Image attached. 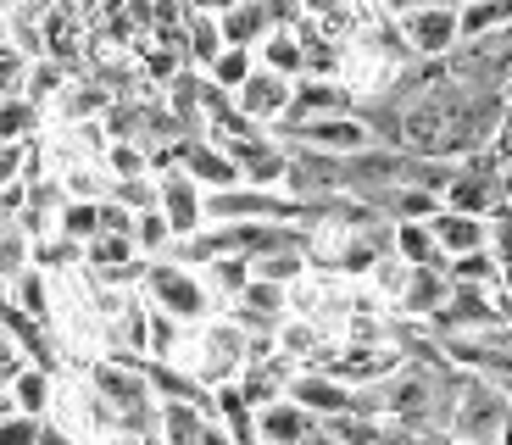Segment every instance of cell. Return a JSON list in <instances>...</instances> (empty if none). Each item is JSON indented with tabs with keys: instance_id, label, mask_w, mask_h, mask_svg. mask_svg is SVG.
Here are the masks:
<instances>
[{
	"instance_id": "cell-20",
	"label": "cell",
	"mask_w": 512,
	"mask_h": 445,
	"mask_svg": "<svg viewBox=\"0 0 512 445\" xmlns=\"http://www.w3.org/2000/svg\"><path fill=\"white\" fill-rule=\"evenodd\" d=\"M95 234H101V201H62V212H56V240L84 251Z\"/></svg>"
},
{
	"instance_id": "cell-22",
	"label": "cell",
	"mask_w": 512,
	"mask_h": 445,
	"mask_svg": "<svg viewBox=\"0 0 512 445\" xmlns=\"http://www.w3.org/2000/svg\"><path fill=\"white\" fill-rule=\"evenodd\" d=\"M39 112L23 95H0V145H34Z\"/></svg>"
},
{
	"instance_id": "cell-17",
	"label": "cell",
	"mask_w": 512,
	"mask_h": 445,
	"mask_svg": "<svg viewBox=\"0 0 512 445\" xmlns=\"http://www.w3.org/2000/svg\"><path fill=\"white\" fill-rule=\"evenodd\" d=\"M295 17V12H290ZM256 67H262V73H279V78H307V62H301V39H295V28L290 23H279L273 28L268 39H262V45H256Z\"/></svg>"
},
{
	"instance_id": "cell-8",
	"label": "cell",
	"mask_w": 512,
	"mask_h": 445,
	"mask_svg": "<svg viewBox=\"0 0 512 445\" xmlns=\"http://www.w3.org/2000/svg\"><path fill=\"white\" fill-rule=\"evenodd\" d=\"M223 156L234 162L245 190H279L284 184V167H290V151H284L273 134H245V140H229L218 145Z\"/></svg>"
},
{
	"instance_id": "cell-29",
	"label": "cell",
	"mask_w": 512,
	"mask_h": 445,
	"mask_svg": "<svg viewBox=\"0 0 512 445\" xmlns=\"http://www.w3.org/2000/svg\"><path fill=\"white\" fill-rule=\"evenodd\" d=\"M301 445H340V440H334V434H329V429H323V423H318V429H312V434H307V440H301Z\"/></svg>"
},
{
	"instance_id": "cell-1",
	"label": "cell",
	"mask_w": 512,
	"mask_h": 445,
	"mask_svg": "<svg viewBox=\"0 0 512 445\" xmlns=\"http://www.w3.org/2000/svg\"><path fill=\"white\" fill-rule=\"evenodd\" d=\"M245 356H251V340L234 329L229 318H206L201 329H190V345H179L173 356V368H184L201 390H218V384H234L245 368Z\"/></svg>"
},
{
	"instance_id": "cell-26",
	"label": "cell",
	"mask_w": 512,
	"mask_h": 445,
	"mask_svg": "<svg viewBox=\"0 0 512 445\" xmlns=\"http://www.w3.org/2000/svg\"><path fill=\"white\" fill-rule=\"evenodd\" d=\"M490 156H496V167H512V89H507V106H501V123H496V140H490Z\"/></svg>"
},
{
	"instance_id": "cell-7",
	"label": "cell",
	"mask_w": 512,
	"mask_h": 445,
	"mask_svg": "<svg viewBox=\"0 0 512 445\" xmlns=\"http://www.w3.org/2000/svg\"><path fill=\"white\" fill-rule=\"evenodd\" d=\"M156 184V217L167 223V234L173 240H190V234L206 229V217H201V184H190V178L179 173V167H162V173H151Z\"/></svg>"
},
{
	"instance_id": "cell-6",
	"label": "cell",
	"mask_w": 512,
	"mask_h": 445,
	"mask_svg": "<svg viewBox=\"0 0 512 445\" xmlns=\"http://www.w3.org/2000/svg\"><path fill=\"white\" fill-rule=\"evenodd\" d=\"M279 145H290V151H318V156H362L379 145V134H373L368 123H362L357 112H340V117H312V123L290 128V134H273Z\"/></svg>"
},
{
	"instance_id": "cell-12",
	"label": "cell",
	"mask_w": 512,
	"mask_h": 445,
	"mask_svg": "<svg viewBox=\"0 0 512 445\" xmlns=\"http://www.w3.org/2000/svg\"><path fill=\"white\" fill-rule=\"evenodd\" d=\"M351 95H346V84L340 78H295V89H290V112H284V123L273 128V134H290V128H301V123H312V117H340V112H351Z\"/></svg>"
},
{
	"instance_id": "cell-16",
	"label": "cell",
	"mask_w": 512,
	"mask_h": 445,
	"mask_svg": "<svg viewBox=\"0 0 512 445\" xmlns=\"http://www.w3.org/2000/svg\"><path fill=\"white\" fill-rule=\"evenodd\" d=\"M496 34H512V0H474V6H457V45L496 39Z\"/></svg>"
},
{
	"instance_id": "cell-10",
	"label": "cell",
	"mask_w": 512,
	"mask_h": 445,
	"mask_svg": "<svg viewBox=\"0 0 512 445\" xmlns=\"http://www.w3.org/2000/svg\"><path fill=\"white\" fill-rule=\"evenodd\" d=\"M290 89H295L290 78L251 67V78H245V84L229 95V106H234V112H240L251 128H262V134H268V128H279L284 112H290Z\"/></svg>"
},
{
	"instance_id": "cell-27",
	"label": "cell",
	"mask_w": 512,
	"mask_h": 445,
	"mask_svg": "<svg viewBox=\"0 0 512 445\" xmlns=\"http://www.w3.org/2000/svg\"><path fill=\"white\" fill-rule=\"evenodd\" d=\"M23 368H28V362H23V351H17V345L6 340V334H0V390H6V384H12Z\"/></svg>"
},
{
	"instance_id": "cell-13",
	"label": "cell",
	"mask_w": 512,
	"mask_h": 445,
	"mask_svg": "<svg viewBox=\"0 0 512 445\" xmlns=\"http://www.w3.org/2000/svg\"><path fill=\"white\" fill-rule=\"evenodd\" d=\"M451 279H446V262H429V267H407V284H401L396 295V312L401 318H418L429 323L440 312V301H446Z\"/></svg>"
},
{
	"instance_id": "cell-4",
	"label": "cell",
	"mask_w": 512,
	"mask_h": 445,
	"mask_svg": "<svg viewBox=\"0 0 512 445\" xmlns=\"http://www.w3.org/2000/svg\"><path fill=\"white\" fill-rule=\"evenodd\" d=\"M390 28L412 62H446L457 51V6H396Z\"/></svg>"
},
{
	"instance_id": "cell-23",
	"label": "cell",
	"mask_w": 512,
	"mask_h": 445,
	"mask_svg": "<svg viewBox=\"0 0 512 445\" xmlns=\"http://www.w3.org/2000/svg\"><path fill=\"white\" fill-rule=\"evenodd\" d=\"M201 284H206L212 301H234V295L251 284V262H240V256H218V262L201 273Z\"/></svg>"
},
{
	"instance_id": "cell-30",
	"label": "cell",
	"mask_w": 512,
	"mask_h": 445,
	"mask_svg": "<svg viewBox=\"0 0 512 445\" xmlns=\"http://www.w3.org/2000/svg\"><path fill=\"white\" fill-rule=\"evenodd\" d=\"M496 445H512V412H507V423H501V440Z\"/></svg>"
},
{
	"instance_id": "cell-18",
	"label": "cell",
	"mask_w": 512,
	"mask_h": 445,
	"mask_svg": "<svg viewBox=\"0 0 512 445\" xmlns=\"http://www.w3.org/2000/svg\"><path fill=\"white\" fill-rule=\"evenodd\" d=\"M6 401H12V412L45 423V418H51V407H56V379H51V373H39V368H23L12 384H6Z\"/></svg>"
},
{
	"instance_id": "cell-2",
	"label": "cell",
	"mask_w": 512,
	"mask_h": 445,
	"mask_svg": "<svg viewBox=\"0 0 512 445\" xmlns=\"http://www.w3.org/2000/svg\"><path fill=\"white\" fill-rule=\"evenodd\" d=\"M140 301L151 306V312H162V318H173L179 329H201V323L212 318V295H206L201 273L167 262V256H162V262H145Z\"/></svg>"
},
{
	"instance_id": "cell-15",
	"label": "cell",
	"mask_w": 512,
	"mask_h": 445,
	"mask_svg": "<svg viewBox=\"0 0 512 445\" xmlns=\"http://www.w3.org/2000/svg\"><path fill=\"white\" fill-rule=\"evenodd\" d=\"M312 429L318 423L295 407V401H273V407L256 412V445H301Z\"/></svg>"
},
{
	"instance_id": "cell-25",
	"label": "cell",
	"mask_w": 512,
	"mask_h": 445,
	"mask_svg": "<svg viewBox=\"0 0 512 445\" xmlns=\"http://www.w3.org/2000/svg\"><path fill=\"white\" fill-rule=\"evenodd\" d=\"M0 445H39V423L12 412V418H0Z\"/></svg>"
},
{
	"instance_id": "cell-24",
	"label": "cell",
	"mask_w": 512,
	"mask_h": 445,
	"mask_svg": "<svg viewBox=\"0 0 512 445\" xmlns=\"http://www.w3.org/2000/svg\"><path fill=\"white\" fill-rule=\"evenodd\" d=\"M251 67H256V56H251V51H223L218 62L206 67V84L223 89V95H234V89H240L245 78H251Z\"/></svg>"
},
{
	"instance_id": "cell-5",
	"label": "cell",
	"mask_w": 512,
	"mask_h": 445,
	"mask_svg": "<svg viewBox=\"0 0 512 445\" xmlns=\"http://www.w3.org/2000/svg\"><path fill=\"white\" fill-rule=\"evenodd\" d=\"M501 167L496 156H468V162H457V178H451V190L440 195V212H457V217H474V223H490V217L501 212Z\"/></svg>"
},
{
	"instance_id": "cell-21",
	"label": "cell",
	"mask_w": 512,
	"mask_h": 445,
	"mask_svg": "<svg viewBox=\"0 0 512 445\" xmlns=\"http://www.w3.org/2000/svg\"><path fill=\"white\" fill-rule=\"evenodd\" d=\"M34 267V240L23 234V223H6L0 229V295H6V284H17Z\"/></svg>"
},
{
	"instance_id": "cell-14",
	"label": "cell",
	"mask_w": 512,
	"mask_h": 445,
	"mask_svg": "<svg viewBox=\"0 0 512 445\" xmlns=\"http://www.w3.org/2000/svg\"><path fill=\"white\" fill-rule=\"evenodd\" d=\"M223 56V39H218V17L212 6H184V62L206 78V67Z\"/></svg>"
},
{
	"instance_id": "cell-9",
	"label": "cell",
	"mask_w": 512,
	"mask_h": 445,
	"mask_svg": "<svg viewBox=\"0 0 512 445\" xmlns=\"http://www.w3.org/2000/svg\"><path fill=\"white\" fill-rule=\"evenodd\" d=\"M284 401H295V407L307 412L312 423L357 418V390L334 384L329 373H318V368H295V379H290V390H284Z\"/></svg>"
},
{
	"instance_id": "cell-19",
	"label": "cell",
	"mask_w": 512,
	"mask_h": 445,
	"mask_svg": "<svg viewBox=\"0 0 512 445\" xmlns=\"http://www.w3.org/2000/svg\"><path fill=\"white\" fill-rule=\"evenodd\" d=\"M390 256H396L401 267L446 262V256L435 251V234H429V223H390Z\"/></svg>"
},
{
	"instance_id": "cell-11",
	"label": "cell",
	"mask_w": 512,
	"mask_h": 445,
	"mask_svg": "<svg viewBox=\"0 0 512 445\" xmlns=\"http://www.w3.org/2000/svg\"><path fill=\"white\" fill-rule=\"evenodd\" d=\"M218 39H223V51H251L273 34L279 23H290V12L284 6H262V0H245V6H218Z\"/></svg>"
},
{
	"instance_id": "cell-28",
	"label": "cell",
	"mask_w": 512,
	"mask_h": 445,
	"mask_svg": "<svg viewBox=\"0 0 512 445\" xmlns=\"http://www.w3.org/2000/svg\"><path fill=\"white\" fill-rule=\"evenodd\" d=\"M39 445H84V440H78L73 429H62L56 418H45V423H39Z\"/></svg>"
},
{
	"instance_id": "cell-3",
	"label": "cell",
	"mask_w": 512,
	"mask_h": 445,
	"mask_svg": "<svg viewBox=\"0 0 512 445\" xmlns=\"http://www.w3.org/2000/svg\"><path fill=\"white\" fill-rule=\"evenodd\" d=\"M507 412H512L507 395H496L485 379H474V373H462L457 390H451V401H446V423H440V429H446L457 445H496Z\"/></svg>"
}]
</instances>
